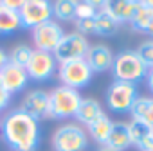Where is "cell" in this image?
Segmentation results:
<instances>
[{
  "mask_svg": "<svg viewBox=\"0 0 153 151\" xmlns=\"http://www.w3.org/2000/svg\"><path fill=\"white\" fill-rule=\"evenodd\" d=\"M117 25L105 11H97V15L94 16V34L97 36H114L117 33Z\"/></svg>",
  "mask_w": 153,
  "mask_h": 151,
  "instance_id": "cell-20",
  "label": "cell"
},
{
  "mask_svg": "<svg viewBox=\"0 0 153 151\" xmlns=\"http://www.w3.org/2000/svg\"><path fill=\"white\" fill-rule=\"evenodd\" d=\"M139 151H153V130H151V135H148L140 144H137Z\"/></svg>",
  "mask_w": 153,
  "mask_h": 151,
  "instance_id": "cell-29",
  "label": "cell"
},
{
  "mask_svg": "<svg viewBox=\"0 0 153 151\" xmlns=\"http://www.w3.org/2000/svg\"><path fill=\"white\" fill-rule=\"evenodd\" d=\"M112 74H114L115 81H124V83L137 85L139 81L146 79L148 67L142 63V59L139 58V54L135 50L126 49V50H121L119 54H115Z\"/></svg>",
  "mask_w": 153,
  "mask_h": 151,
  "instance_id": "cell-2",
  "label": "cell"
},
{
  "mask_svg": "<svg viewBox=\"0 0 153 151\" xmlns=\"http://www.w3.org/2000/svg\"><path fill=\"white\" fill-rule=\"evenodd\" d=\"M25 113H29L31 117L34 119H47V113H49V92L42 90V88H34L31 90L24 101H22V106H20Z\"/></svg>",
  "mask_w": 153,
  "mask_h": 151,
  "instance_id": "cell-12",
  "label": "cell"
},
{
  "mask_svg": "<svg viewBox=\"0 0 153 151\" xmlns=\"http://www.w3.org/2000/svg\"><path fill=\"white\" fill-rule=\"evenodd\" d=\"M2 2H4L7 7H11V9H15V11H20V7L24 6L25 0H2Z\"/></svg>",
  "mask_w": 153,
  "mask_h": 151,
  "instance_id": "cell-30",
  "label": "cell"
},
{
  "mask_svg": "<svg viewBox=\"0 0 153 151\" xmlns=\"http://www.w3.org/2000/svg\"><path fill=\"white\" fill-rule=\"evenodd\" d=\"M146 33L153 36V18H151V22H149V27H148V31H146Z\"/></svg>",
  "mask_w": 153,
  "mask_h": 151,
  "instance_id": "cell-34",
  "label": "cell"
},
{
  "mask_svg": "<svg viewBox=\"0 0 153 151\" xmlns=\"http://www.w3.org/2000/svg\"><path fill=\"white\" fill-rule=\"evenodd\" d=\"M33 50L34 49H31L29 45H24V43H20V45H16V47H13L11 49V52L7 54V59H9V63H13V65H18V67H27V63H29V59H31V54H33Z\"/></svg>",
  "mask_w": 153,
  "mask_h": 151,
  "instance_id": "cell-22",
  "label": "cell"
},
{
  "mask_svg": "<svg viewBox=\"0 0 153 151\" xmlns=\"http://www.w3.org/2000/svg\"><path fill=\"white\" fill-rule=\"evenodd\" d=\"M0 81H2V85L6 87V90L9 94H16V92H22L27 87L29 76H27V70L24 67L7 63L2 68V72H0Z\"/></svg>",
  "mask_w": 153,
  "mask_h": 151,
  "instance_id": "cell-13",
  "label": "cell"
},
{
  "mask_svg": "<svg viewBox=\"0 0 153 151\" xmlns=\"http://www.w3.org/2000/svg\"><path fill=\"white\" fill-rule=\"evenodd\" d=\"M90 49V43L87 40V36L79 34V33H68L61 38L59 45L54 50V58L58 63H65V61H74V59H85L87 52Z\"/></svg>",
  "mask_w": 153,
  "mask_h": 151,
  "instance_id": "cell-7",
  "label": "cell"
},
{
  "mask_svg": "<svg viewBox=\"0 0 153 151\" xmlns=\"http://www.w3.org/2000/svg\"><path fill=\"white\" fill-rule=\"evenodd\" d=\"M135 52L139 54V58L142 59V63H144L148 68H151V67H153V38H151V40L142 41Z\"/></svg>",
  "mask_w": 153,
  "mask_h": 151,
  "instance_id": "cell-26",
  "label": "cell"
},
{
  "mask_svg": "<svg viewBox=\"0 0 153 151\" xmlns=\"http://www.w3.org/2000/svg\"><path fill=\"white\" fill-rule=\"evenodd\" d=\"M87 128H88V135H90L99 146H105L106 140H108V137H110V133H112L114 121H112L106 113H103V115H99L94 122H90Z\"/></svg>",
  "mask_w": 153,
  "mask_h": 151,
  "instance_id": "cell-15",
  "label": "cell"
},
{
  "mask_svg": "<svg viewBox=\"0 0 153 151\" xmlns=\"http://www.w3.org/2000/svg\"><path fill=\"white\" fill-rule=\"evenodd\" d=\"M83 97L79 90H74L68 87H56L49 92V113L47 119H68L74 117L81 104Z\"/></svg>",
  "mask_w": 153,
  "mask_h": 151,
  "instance_id": "cell-3",
  "label": "cell"
},
{
  "mask_svg": "<svg viewBox=\"0 0 153 151\" xmlns=\"http://www.w3.org/2000/svg\"><path fill=\"white\" fill-rule=\"evenodd\" d=\"M97 151H115V149H110V147H106V146H101Z\"/></svg>",
  "mask_w": 153,
  "mask_h": 151,
  "instance_id": "cell-35",
  "label": "cell"
},
{
  "mask_svg": "<svg viewBox=\"0 0 153 151\" xmlns=\"http://www.w3.org/2000/svg\"><path fill=\"white\" fill-rule=\"evenodd\" d=\"M92 68L85 59H74V61H65L58 63V78L63 87L68 88H83L92 81Z\"/></svg>",
  "mask_w": 153,
  "mask_h": 151,
  "instance_id": "cell-5",
  "label": "cell"
},
{
  "mask_svg": "<svg viewBox=\"0 0 153 151\" xmlns=\"http://www.w3.org/2000/svg\"><path fill=\"white\" fill-rule=\"evenodd\" d=\"M88 147L87 130L78 122H65L52 135L54 151H85Z\"/></svg>",
  "mask_w": 153,
  "mask_h": 151,
  "instance_id": "cell-4",
  "label": "cell"
},
{
  "mask_svg": "<svg viewBox=\"0 0 153 151\" xmlns=\"http://www.w3.org/2000/svg\"><path fill=\"white\" fill-rule=\"evenodd\" d=\"M114 52L108 45H103V43H96V45H90L87 56H85V61L88 63V67L92 68L94 74H101V72H106V70H112L114 67Z\"/></svg>",
  "mask_w": 153,
  "mask_h": 151,
  "instance_id": "cell-11",
  "label": "cell"
},
{
  "mask_svg": "<svg viewBox=\"0 0 153 151\" xmlns=\"http://www.w3.org/2000/svg\"><path fill=\"white\" fill-rule=\"evenodd\" d=\"M99 4L101 2H76V13H74V20H87V18H94L99 11Z\"/></svg>",
  "mask_w": 153,
  "mask_h": 151,
  "instance_id": "cell-25",
  "label": "cell"
},
{
  "mask_svg": "<svg viewBox=\"0 0 153 151\" xmlns=\"http://www.w3.org/2000/svg\"><path fill=\"white\" fill-rule=\"evenodd\" d=\"M106 147L110 149H115V151H124L126 147L131 146V138H130V130H128V124L126 122H114V128H112V133L105 144Z\"/></svg>",
  "mask_w": 153,
  "mask_h": 151,
  "instance_id": "cell-16",
  "label": "cell"
},
{
  "mask_svg": "<svg viewBox=\"0 0 153 151\" xmlns=\"http://www.w3.org/2000/svg\"><path fill=\"white\" fill-rule=\"evenodd\" d=\"M151 130H153V128H151Z\"/></svg>",
  "mask_w": 153,
  "mask_h": 151,
  "instance_id": "cell-37",
  "label": "cell"
},
{
  "mask_svg": "<svg viewBox=\"0 0 153 151\" xmlns=\"http://www.w3.org/2000/svg\"><path fill=\"white\" fill-rule=\"evenodd\" d=\"M0 133L13 151H36L42 140L40 121L22 108L7 112L0 121Z\"/></svg>",
  "mask_w": 153,
  "mask_h": 151,
  "instance_id": "cell-1",
  "label": "cell"
},
{
  "mask_svg": "<svg viewBox=\"0 0 153 151\" xmlns=\"http://www.w3.org/2000/svg\"><path fill=\"white\" fill-rule=\"evenodd\" d=\"M133 121H140L146 126L153 128V97H144L139 95L137 101L133 103L131 110H130Z\"/></svg>",
  "mask_w": 153,
  "mask_h": 151,
  "instance_id": "cell-18",
  "label": "cell"
},
{
  "mask_svg": "<svg viewBox=\"0 0 153 151\" xmlns=\"http://www.w3.org/2000/svg\"><path fill=\"white\" fill-rule=\"evenodd\" d=\"M146 85H148V88H149L151 94H153V67L148 68V74H146Z\"/></svg>",
  "mask_w": 153,
  "mask_h": 151,
  "instance_id": "cell-31",
  "label": "cell"
},
{
  "mask_svg": "<svg viewBox=\"0 0 153 151\" xmlns=\"http://www.w3.org/2000/svg\"><path fill=\"white\" fill-rule=\"evenodd\" d=\"M9 103H11V94L6 90V87L2 85V81H0V110L7 108Z\"/></svg>",
  "mask_w": 153,
  "mask_h": 151,
  "instance_id": "cell-28",
  "label": "cell"
},
{
  "mask_svg": "<svg viewBox=\"0 0 153 151\" xmlns=\"http://www.w3.org/2000/svg\"><path fill=\"white\" fill-rule=\"evenodd\" d=\"M128 130H130L131 146L140 144L148 135H151V128H149V126H146V124L140 122V121H133V119H131V122L128 124Z\"/></svg>",
  "mask_w": 153,
  "mask_h": 151,
  "instance_id": "cell-24",
  "label": "cell"
},
{
  "mask_svg": "<svg viewBox=\"0 0 153 151\" xmlns=\"http://www.w3.org/2000/svg\"><path fill=\"white\" fill-rule=\"evenodd\" d=\"M0 121H2V119H0Z\"/></svg>",
  "mask_w": 153,
  "mask_h": 151,
  "instance_id": "cell-36",
  "label": "cell"
},
{
  "mask_svg": "<svg viewBox=\"0 0 153 151\" xmlns=\"http://www.w3.org/2000/svg\"><path fill=\"white\" fill-rule=\"evenodd\" d=\"M74 13L76 2H72V0H58L52 4V16H56L58 20H74Z\"/></svg>",
  "mask_w": 153,
  "mask_h": 151,
  "instance_id": "cell-23",
  "label": "cell"
},
{
  "mask_svg": "<svg viewBox=\"0 0 153 151\" xmlns=\"http://www.w3.org/2000/svg\"><path fill=\"white\" fill-rule=\"evenodd\" d=\"M105 112H103V108H101V104L96 101V99H92V97H83V101H81V104H79V108H78V112H76V119H78V122L79 124H90V122H94L99 115H103Z\"/></svg>",
  "mask_w": 153,
  "mask_h": 151,
  "instance_id": "cell-19",
  "label": "cell"
},
{
  "mask_svg": "<svg viewBox=\"0 0 153 151\" xmlns=\"http://www.w3.org/2000/svg\"><path fill=\"white\" fill-rule=\"evenodd\" d=\"M139 7V2L133 0H117V2H101L99 9L105 11L115 24H124L130 22Z\"/></svg>",
  "mask_w": 153,
  "mask_h": 151,
  "instance_id": "cell-14",
  "label": "cell"
},
{
  "mask_svg": "<svg viewBox=\"0 0 153 151\" xmlns=\"http://www.w3.org/2000/svg\"><path fill=\"white\" fill-rule=\"evenodd\" d=\"M31 36H33V43L36 47V50H43V52H52L56 50V47L59 45L61 38L65 36L61 25L54 20H49L34 29H31Z\"/></svg>",
  "mask_w": 153,
  "mask_h": 151,
  "instance_id": "cell-10",
  "label": "cell"
},
{
  "mask_svg": "<svg viewBox=\"0 0 153 151\" xmlns=\"http://www.w3.org/2000/svg\"><path fill=\"white\" fill-rule=\"evenodd\" d=\"M76 22V33H79L83 36L94 34V18H87V20H74Z\"/></svg>",
  "mask_w": 153,
  "mask_h": 151,
  "instance_id": "cell-27",
  "label": "cell"
},
{
  "mask_svg": "<svg viewBox=\"0 0 153 151\" xmlns=\"http://www.w3.org/2000/svg\"><path fill=\"white\" fill-rule=\"evenodd\" d=\"M7 63H9V59H7L6 50H4V49H0V72H2V68H4Z\"/></svg>",
  "mask_w": 153,
  "mask_h": 151,
  "instance_id": "cell-32",
  "label": "cell"
},
{
  "mask_svg": "<svg viewBox=\"0 0 153 151\" xmlns=\"http://www.w3.org/2000/svg\"><path fill=\"white\" fill-rule=\"evenodd\" d=\"M22 27V20H20V13L7 7L4 2H0V34L7 36L16 33Z\"/></svg>",
  "mask_w": 153,
  "mask_h": 151,
  "instance_id": "cell-17",
  "label": "cell"
},
{
  "mask_svg": "<svg viewBox=\"0 0 153 151\" xmlns=\"http://www.w3.org/2000/svg\"><path fill=\"white\" fill-rule=\"evenodd\" d=\"M142 6H144V7H148L149 11H153V0H144Z\"/></svg>",
  "mask_w": 153,
  "mask_h": 151,
  "instance_id": "cell-33",
  "label": "cell"
},
{
  "mask_svg": "<svg viewBox=\"0 0 153 151\" xmlns=\"http://www.w3.org/2000/svg\"><path fill=\"white\" fill-rule=\"evenodd\" d=\"M137 87L124 81H114L106 90V104L115 113H128L137 101Z\"/></svg>",
  "mask_w": 153,
  "mask_h": 151,
  "instance_id": "cell-6",
  "label": "cell"
},
{
  "mask_svg": "<svg viewBox=\"0 0 153 151\" xmlns=\"http://www.w3.org/2000/svg\"><path fill=\"white\" fill-rule=\"evenodd\" d=\"M18 13H20L22 27L34 29L52 20V4L47 0H25Z\"/></svg>",
  "mask_w": 153,
  "mask_h": 151,
  "instance_id": "cell-9",
  "label": "cell"
},
{
  "mask_svg": "<svg viewBox=\"0 0 153 151\" xmlns=\"http://www.w3.org/2000/svg\"><path fill=\"white\" fill-rule=\"evenodd\" d=\"M27 70V76H29V79L33 81H47L51 79L52 76L56 74L58 70V61L54 58L52 52H43V50H33L31 54V59L25 67Z\"/></svg>",
  "mask_w": 153,
  "mask_h": 151,
  "instance_id": "cell-8",
  "label": "cell"
},
{
  "mask_svg": "<svg viewBox=\"0 0 153 151\" xmlns=\"http://www.w3.org/2000/svg\"><path fill=\"white\" fill-rule=\"evenodd\" d=\"M151 18H153V11H149L148 7L142 6V2H139V7H137L133 18L130 20V25H131L135 31H139V33H146L148 27H149Z\"/></svg>",
  "mask_w": 153,
  "mask_h": 151,
  "instance_id": "cell-21",
  "label": "cell"
}]
</instances>
